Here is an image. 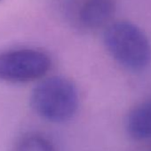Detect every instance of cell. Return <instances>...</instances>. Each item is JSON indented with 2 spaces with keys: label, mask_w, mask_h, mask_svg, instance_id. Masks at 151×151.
Masks as SVG:
<instances>
[{
  "label": "cell",
  "mask_w": 151,
  "mask_h": 151,
  "mask_svg": "<svg viewBox=\"0 0 151 151\" xmlns=\"http://www.w3.org/2000/svg\"><path fill=\"white\" fill-rule=\"evenodd\" d=\"M30 105L45 120L52 123L68 121L78 110V89L72 81L66 78H46L32 91Z\"/></svg>",
  "instance_id": "cell-1"
},
{
  "label": "cell",
  "mask_w": 151,
  "mask_h": 151,
  "mask_svg": "<svg viewBox=\"0 0 151 151\" xmlns=\"http://www.w3.org/2000/svg\"><path fill=\"white\" fill-rule=\"evenodd\" d=\"M104 44L110 55L131 71H142L151 61V45L144 32L128 22L109 25L104 33Z\"/></svg>",
  "instance_id": "cell-2"
},
{
  "label": "cell",
  "mask_w": 151,
  "mask_h": 151,
  "mask_svg": "<svg viewBox=\"0 0 151 151\" xmlns=\"http://www.w3.org/2000/svg\"><path fill=\"white\" fill-rule=\"evenodd\" d=\"M51 67L50 57L36 49L23 48L0 52V80L27 83L38 79Z\"/></svg>",
  "instance_id": "cell-3"
},
{
  "label": "cell",
  "mask_w": 151,
  "mask_h": 151,
  "mask_svg": "<svg viewBox=\"0 0 151 151\" xmlns=\"http://www.w3.org/2000/svg\"><path fill=\"white\" fill-rule=\"evenodd\" d=\"M72 17L75 22L87 29L103 26L115 11L113 0H73Z\"/></svg>",
  "instance_id": "cell-4"
},
{
  "label": "cell",
  "mask_w": 151,
  "mask_h": 151,
  "mask_svg": "<svg viewBox=\"0 0 151 151\" xmlns=\"http://www.w3.org/2000/svg\"><path fill=\"white\" fill-rule=\"evenodd\" d=\"M126 130L137 139H151V101L134 108L127 116Z\"/></svg>",
  "instance_id": "cell-5"
},
{
  "label": "cell",
  "mask_w": 151,
  "mask_h": 151,
  "mask_svg": "<svg viewBox=\"0 0 151 151\" xmlns=\"http://www.w3.org/2000/svg\"><path fill=\"white\" fill-rule=\"evenodd\" d=\"M15 151H55L52 143L40 134L24 136L16 145Z\"/></svg>",
  "instance_id": "cell-6"
}]
</instances>
